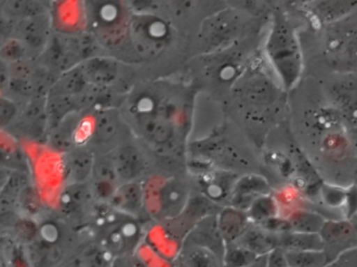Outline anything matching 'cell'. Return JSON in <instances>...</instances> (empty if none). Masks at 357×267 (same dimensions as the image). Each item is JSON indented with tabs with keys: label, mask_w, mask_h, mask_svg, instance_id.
Segmentation results:
<instances>
[{
	"label": "cell",
	"mask_w": 357,
	"mask_h": 267,
	"mask_svg": "<svg viewBox=\"0 0 357 267\" xmlns=\"http://www.w3.org/2000/svg\"><path fill=\"white\" fill-rule=\"evenodd\" d=\"M52 20L49 13L26 20H17L13 24L14 38L24 43L33 51H45L52 38Z\"/></svg>",
	"instance_id": "cell-15"
},
{
	"label": "cell",
	"mask_w": 357,
	"mask_h": 267,
	"mask_svg": "<svg viewBox=\"0 0 357 267\" xmlns=\"http://www.w3.org/2000/svg\"><path fill=\"white\" fill-rule=\"evenodd\" d=\"M93 119V130L91 142L98 147H108L112 145L116 149V142L120 137L124 120L116 108L108 107L98 109Z\"/></svg>",
	"instance_id": "cell-18"
},
{
	"label": "cell",
	"mask_w": 357,
	"mask_h": 267,
	"mask_svg": "<svg viewBox=\"0 0 357 267\" xmlns=\"http://www.w3.org/2000/svg\"><path fill=\"white\" fill-rule=\"evenodd\" d=\"M266 261L267 254L266 256L260 257V258H258V260H257L254 264H252L248 267H266Z\"/></svg>",
	"instance_id": "cell-50"
},
{
	"label": "cell",
	"mask_w": 357,
	"mask_h": 267,
	"mask_svg": "<svg viewBox=\"0 0 357 267\" xmlns=\"http://www.w3.org/2000/svg\"><path fill=\"white\" fill-rule=\"evenodd\" d=\"M273 195L277 198L278 204L281 208V214L283 211H287L284 216L296 208H303V201H304L305 197L292 185L283 188Z\"/></svg>",
	"instance_id": "cell-41"
},
{
	"label": "cell",
	"mask_w": 357,
	"mask_h": 267,
	"mask_svg": "<svg viewBox=\"0 0 357 267\" xmlns=\"http://www.w3.org/2000/svg\"><path fill=\"white\" fill-rule=\"evenodd\" d=\"M47 125H50L47 102L33 101L22 118V130L31 137H40L45 133Z\"/></svg>",
	"instance_id": "cell-30"
},
{
	"label": "cell",
	"mask_w": 357,
	"mask_h": 267,
	"mask_svg": "<svg viewBox=\"0 0 357 267\" xmlns=\"http://www.w3.org/2000/svg\"><path fill=\"white\" fill-rule=\"evenodd\" d=\"M66 154L68 183H89L95 166V152L91 151L84 146H78Z\"/></svg>",
	"instance_id": "cell-23"
},
{
	"label": "cell",
	"mask_w": 357,
	"mask_h": 267,
	"mask_svg": "<svg viewBox=\"0 0 357 267\" xmlns=\"http://www.w3.org/2000/svg\"><path fill=\"white\" fill-rule=\"evenodd\" d=\"M287 267H291V266H289V265H288V266H287Z\"/></svg>",
	"instance_id": "cell-55"
},
{
	"label": "cell",
	"mask_w": 357,
	"mask_h": 267,
	"mask_svg": "<svg viewBox=\"0 0 357 267\" xmlns=\"http://www.w3.org/2000/svg\"><path fill=\"white\" fill-rule=\"evenodd\" d=\"M355 132H356V137H357V129H356V130H355Z\"/></svg>",
	"instance_id": "cell-54"
},
{
	"label": "cell",
	"mask_w": 357,
	"mask_h": 267,
	"mask_svg": "<svg viewBox=\"0 0 357 267\" xmlns=\"http://www.w3.org/2000/svg\"><path fill=\"white\" fill-rule=\"evenodd\" d=\"M53 1H57V3H63L66 0H53Z\"/></svg>",
	"instance_id": "cell-53"
},
{
	"label": "cell",
	"mask_w": 357,
	"mask_h": 267,
	"mask_svg": "<svg viewBox=\"0 0 357 267\" xmlns=\"http://www.w3.org/2000/svg\"><path fill=\"white\" fill-rule=\"evenodd\" d=\"M285 250L283 248H275L267 254L266 267H287Z\"/></svg>",
	"instance_id": "cell-48"
},
{
	"label": "cell",
	"mask_w": 357,
	"mask_h": 267,
	"mask_svg": "<svg viewBox=\"0 0 357 267\" xmlns=\"http://www.w3.org/2000/svg\"><path fill=\"white\" fill-rule=\"evenodd\" d=\"M80 66L89 82L101 89L114 84L120 75V66L114 58L93 56Z\"/></svg>",
	"instance_id": "cell-21"
},
{
	"label": "cell",
	"mask_w": 357,
	"mask_h": 267,
	"mask_svg": "<svg viewBox=\"0 0 357 267\" xmlns=\"http://www.w3.org/2000/svg\"><path fill=\"white\" fill-rule=\"evenodd\" d=\"M96 197L89 183H68L60 195V206L66 213H80L93 204Z\"/></svg>",
	"instance_id": "cell-26"
},
{
	"label": "cell",
	"mask_w": 357,
	"mask_h": 267,
	"mask_svg": "<svg viewBox=\"0 0 357 267\" xmlns=\"http://www.w3.org/2000/svg\"><path fill=\"white\" fill-rule=\"evenodd\" d=\"M349 220L351 221V223H352L353 227H355V229L357 231V214L354 215V216L352 217V218L349 219Z\"/></svg>",
	"instance_id": "cell-51"
},
{
	"label": "cell",
	"mask_w": 357,
	"mask_h": 267,
	"mask_svg": "<svg viewBox=\"0 0 357 267\" xmlns=\"http://www.w3.org/2000/svg\"><path fill=\"white\" fill-rule=\"evenodd\" d=\"M269 66L289 93L304 72V57L296 28L282 7H275L262 49Z\"/></svg>",
	"instance_id": "cell-3"
},
{
	"label": "cell",
	"mask_w": 357,
	"mask_h": 267,
	"mask_svg": "<svg viewBox=\"0 0 357 267\" xmlns=\"http://www.w3.org/2000/svg\"><path fill=\"white\" fill-rule=\"evenodd\" d=\"M106 204L125 214L139 218V216L146 212L143 181H135L121 183Z\"/></svg>",
	"instance_id": "cell-20"
},
{
	"label": "cell",
	"mask_w": 357,
	"mask_h": 267,
	"mask_svg": "<svg viewBox=\"0 0 357 267\" xmlns=\"http://www.w3.org/2000/svg\"><path fill=\"white\" fill-rule=\"evenodd\" d=\"M217 222L225 244L237 242L252 225L246 211L225 206L217 214Z\"/></svg>",
	"instance_id": "cell-22"
},
{
	"label": "cell",
	"mask_w": 357,
	"mask_h": 267,
	"mask_svg": "<svg viewBox=\"0 0 357 267\" xmlns=\"http://www.w3.org/2000/svg\"><path fill=\"white\" fill-rule=\"evenodd\" d=\"M286 217L291 225V231L298 233L319 234L327 220L323 215L304 206L292 211Z\"/></svg>",
	"instance_id": "cell-31"
},
{
	"label": "cell",
	"mask_w": 357,
	"mask_h": 267,
	"mask_svg": "<svg viewBox=\"0 0 357 267\" xmlns=\"http://www.w3.org/2000/svg\"><path fill=\"white\" fill-rule=\"evenodd\" d=\"M330 105L342 116L347 129H357V73L338 74L326 85Z\"/></svg>",
	"instance_id": "cell-10"
},
{
	"label": "cell",
	"mask_w": 357,
	"mask_h": 267,
	"mask_svg": "<svg viewBox=\"0 0 357 267\" xmlns=\"http://www.w3.org/2000/svg\"><path fill=\"white\" fill-rule=\"evenodd\" d=\"M1 7L3 16L15 22L49 13L47 6L38 0H7Z\"/></svg>",
	"instance_id": "cell-32"
},
{
	"label": "cell",
	"mask_w": 357,
	"mask_h": 267,
	"mask_svg": "<svg viewBox=\"0 0 357 267\" xmlns=\"http://www.w3.org/2000/svg\"><path fill=\"white\" fill-rule=\"evenodd\" d=\"M91 32L101 45L119 47L127 40L130 10L124 0H87Z\"/></svg>",
	"instance_id": "cell-8"
},
{
	"label": "cell",
	"mask_w": 357,
	"mask_h": 267,
	"mask_svg": "<svg viewBox=\"0 0 357 267\" xmlns=\"http://www.w3.org/2000/svg\"><path fill=\"white\" fill-rule=\"evenodd\" d=\"M146 212L158 220L178 218L189 204L193 192L191 185L178 176L149 179L144 183Z\"/></svg>",
	"instance_id": "cell-6"
},
{
	"label": "cell",
	"mask_w": 357,
	"mask_h": 267,
	"mask_svg": "<svg viewBox=\"0 0 357 267\" xmlns=\"http://www.w3.org/2000/svg\"><path fill=\"white\" fill-rule=\"evenodd\" d=\"M81 120L82 119L77 112H74L51 129L49 141L55 151L68 153L78 147V131Z\"/></svg>",
	"instance_id": "cell-24"
},
{
	"label": "cell",
	"mask_w": 357,
	"mask_h": 267,
	"mask_svg": "<svg viewBox=\"0 0 357 267\" xmlns=\"http://www.w3.org/2000/svg\"><path fill=\"white\" fill-rule=\"evenodd\" d=\"M231 91L236 103L250 122L263 125L273 122L287 105L288 91L269 66L262 49L252 54L245 72Z\"/></svg>",
	"instance_id": "cell-1"
},
{
	"label": "cell",
	"mask_w": 357,
	"mask_h": 267,
	"mask_svg": "<svg viewBox=\"0 0 357 267\" xmlns=\"http://www.w3.org/2000/svg\"><path fill=\"white\" fill-rule=\"evenodd\" d=\"M183 244L202 246L214 252L223 261L225 244L217 222V214L210 215L198 221L183 238Z\"/></svg>",
	"instance_id": "cell-17"
},
{
	"label": "cell",
	"mask_w": 357,
	"mask_h": 267,
	"mask_svg": "<svg viewBox=\"0 0 357 267\" xmlns=\"http://www.w3.org/2000/svg\"><path fill=\"white\" fill-rule=\"evenodd\" d=\"M260 257L255 254L241 244L234 242L225 246L223 256V266L225 267H248L254 264Z\"/></svg>",
	"instance_id": "cell-36"
},
{
	"label": "cell",
	"mask_w": 357,
	"mask_h": 267,
	"mask_svg": "<svg viewBox=\"0 0 357 267\" xmlns=\"http://www.w3.org/2000/svg\"><path fill=\"white\" fill-rule=\"evenodd\" d=\"M257 225L266 229V231L275 234H283L286 233V231H291V225H290L289 220L284 215H278V216L267 219V220L258 223Z\"/></svg>",
	"instance_id": "cell-44"
},
{
	"label": "cell",
	"mask_w": 357,
	"mask_h": 267,
	"mask_svg": "<svg viewBox=\"0 0 357 267\" xmlns=\"http://www.w3.org/2000/svg\"><path fill=\"white\" fill-rule=\"evenodd\" d=\"M91 85L85 77L80 64L68 72L60 75L57 82L54 83L50 93L66 96V97H79L86 91L87 87Z\"/></svg>",
	"instance_id": "cell-29"
},
{
	"label": "cell",
	"mask_w": 357,
	"mask_h": 267,
	"mask_svg": "<svg viewBox=\"0 0 357 267\" xmlns=\"http://www.w3.org/2000/svg\"><path fill=\"white\" fill-rule=\"evenodd\" d=\"M239 175L223 168H202L196 174L197 193L220 206H229Z\"/></svg>",
	"instance_id": "cell-11"
},
{
	"label": "cell",
	"mask_w": 357,
	"mask_h": 267,
	"mask_svg": "<svg viewBox=\"0 0 357 267\" xmlns=\"http://www.w3.org/2000/svg\"><path fill=\"white\" fill-rule=\"evenodd\" d=\"M26 53H28V47L18 39L11 37L1 45L0 56H1V61L11 66L26 60Z\"/></svg>",
	"instance_id": "cell-39"
},
{
	"label": "cell",
	"mask_w": 357,
	"mask_h": 267,
	"mask_svg": "<svg viewBox=\"0 0 357 267\" xmlns=\"http://www.w3.org/2000/svg\"><path fill=\"white\" fill-rule=\"evenodd\" d=\"M357 11V0H313L301 13L310 24L323 29Z\"/></svg>",
	"instance_id": "cell-13"
},
{
	"label": "cell",
	"mask_w": 357,
	"mask_h": 267,
	"mask_svg": "<svg viewBox=\"0 0 357 267\" xmlns=\"http://www.w3.org/2000/svg\"><path fill=\"white\" fill-rule=\"evenodd\" d=\"M347 188L324 181L319 190V197L324 204L330 208H344L346 201Z\"/></svg>",
	"instance_id": "cell-40"
},
{
	"label": "cell",
	"mask_w": 357,
	"mask_h": 267,
	"mask_svg": "<svg viewBox=\"0 0 357 267\" xmlns=\"http://www.w3.org/2000/svg\"><path fill=\"white\" fill-rule=\"evenodd\" d=\"M326 63L338 74L357 73V11L323 28Z\"/></svg>",
	"instance_id": "cell-7"
},
{
	"label": "cell",
	"mask_w": 357,
	"mask_h": 267,
	"mask_svg": "<svg viewBox=\"0 0 357 267\" xmlns=\"http://www.w3.org/2000/svg\"><path fill=\"white\" fill-rule=\"evenodd\" d=\"M17 105L9 98L1 96L0 99V125L3 129L11 126L12 123L17 118Z\"/></svg>",
	"instance_id": "cell-43"
},
{
	"label": "cell",
	"mask_w": 357,
	"mask_h": 267,
	"mask_svg": "<svg viewBox=\"0 0 357 267\" xmlns=\"http://www.w3.org/2000/svg\"><path fill=\"white\" fill-rule=\"evenodd\" d=\"M97 237L104 250L114 258L128 256L135 252L142 239L139 218L108 206L96 217Z\"/></svg>",
	"instance_id": "cell-5"
},
{
	"label": "cell",
	"mask_w": 357,
	"mask_h": 267,
	"mask_svg": "<svg viewBox=\"0 0 357 267\" xmlns=\"http://www.w3.org/2000/svg\"><path fill=\"white\" fill-rule=\"evenodd\" d=\"M286 259L291 267H324L329 263L325 250H285Z\"/></svg>",
	"instance_id": "cell-35"
},
{
	"label": "cell",
	"mask_w": 357,
	"mask_h": 267,
	"mask_svg": "<svg viewBox=\"0 0 357 267\" xmlns=\"http://www.w3.org/2000/svg\"><path fill=\"white\" fill-rule=\"evenodd\" d=\"M128 116L137 135L156 148L171 147L185 123L181 106L158 84H151Z\"/></svg>",
	"instance_id": "cell-2"
},
{
	"label": "cell",
	"mask_w": 357,
	"mask_h": 267,
	"mask_svg": "<svg viewBox=\"0 0 357 267\" xmlns=\"http://www.w3.org/2000/svg\"><path fill=\"white\" fill-rule=\"evenodd\" d=\"M38 1H40L41 3H43V5L47 6V7L49 8L53 0H38Z\"/></svg>",
	"instance_id": "cell-52"
},
{
	"label": "cell",
	"mask_w": 357,
	"mask_h": 267,
	"mask_svg": "<svg viewBox=\"0 0 357 267\" xmlns=\"http://www.w3.org/2000/svg\"><path fill=\"white\" fill-rule=\"evenodd\" d=\"M132 14L154 13L155 0H124Z\"/></svg>",
	"instance_id": "cell-47"
},
{
	"label": "cell",
	"mask_w": 357,
	"mask_h": 267,
	"mask_svg": "<svg viewBox=\"0 0 357 267\" xmlns=\"http://www.w3.org/2000/svg\"><path fill=\"white\" fill-rule=\"evenodd\" d=\"M324 267H357V247L344 250Z\"/></svg>",
	"instance_id": "cell-45"
},
{
	"label": "cell",
	"mask_w": 357,
	"mask_h": 267,
	"mask_svg": "<svg viewBox=\"0 0 357 267\" xmlns=\"http://www.w3.org/2000/svg\"><path fill=\"white\" fill-rule=\"evenodd\" d=\"M173 39L170 22L155 13L132 14L127 40L142 60H152L165 53Z\"/></svg>",
	"instance_id": "cell-9"
},
{
	"label": "cell",
	"mask_w": 357,
	"mask_h": 267,
	"mask_svg": "<svg viewBox=\"0 0 357 267\" xmlns=\"http://www.w3.org/2000/svg\"><path fill=\"white\" fill-rule=\"evenodd\" d=\"M248 217L254 224L281 215V208L273 193L259 196L248 210Z\"/></svg>",
	"instance_id": "cell-34"
},
{
	"label": "cell",
	"mask_w": 357,
	"mask_h": 267,
	"mask_svg": "<svg viewBox=\"0 0 357 267\" xmlns=\"http://www.w3.org/2000/svg\"><path fill=\"white\" fill-rule=\"evenodd\" d=\"M237 243L254 252L259 257L266 256L280 247V234L271 233L252 223Z\"/></svg>",
	"instance_id": "cell-25"
},
{
	"label": "cell",
	"mask_w": 357,
	"mask_h": 267,
	"mask_svg": "<svg viewBox=\"0 0 357 267\" xmlns=\"http://www.w3.org/2000/svg\"><path fill=\"white\" fill-rule=\"evenodd\" d=\"M121 183H122L110 152L96 154L95 166L89 181L96 199L107 204Z\"/></svg>",
	"instance_id": "cell-14"
},
{
	"label": "cell",
	"mask_w": 357,
	"mask_h": 267,
	"mask_svg": "<svg viewBox=\"0 0 357 267\" xmlns=\"http://www.w3.org/2000/svg\"><path fill=\"white\" fill-rule=\"evenodd\" d=\"M263 20H265L254 17L233 7L219 10L202 22L200 45L208 54L225 51L240 41L255 36L256 24Z\"/></svg>",
	"instance_id": "cell-4"
},
{
	"label": "cell",
	"mask_w": 357,
	"mask_h": 267,
	"mask_svg": "<svg viewBox=\"0 0 357 267\" xmlns=\"http://www.w3.org/2000/svg\"><path fill=\"white\" fill-rule=\"evenodd\" d=\"M114 257L104 250L101 245L93 248V250H89L85 252L81 263L83 267H108L112 262Z\"/></svg>",
	"instance_id": "cell-42"
},
{
	"label": "cell",
	"mask_w": 357,
	"mask_h": 267,
	"mask_svg": "<svg viewBox=\"0 0 357 267\" xmlns=\"http://www.w3.org/2000/svg\"><path fill=\"white\" fill-rule=\"evenodd\" d=\"M319 236L329 262L344 250L357 247V231L349 219H327Z\"/></svg>",
	"instance_id": "cell-12"
},
{
	"label": "cell",
	"mask_w": 357,
	"mask_h": 267,
	"mask_svg": "<svg viewBox=\"0 0 357 267\" xmlns=\"http://www.w3.org/2000/svg\"><path fill=\"white\" fill-rule=\"evenodd\" d=\"M350 149V142L346 130L334 131L323 135L321 139V150L330 158H340L346 155Z\"/></svg>",
	"instance_id": "cell-37"
},
{
	"label": "cell",
	"mask_w": 357,
	"mask_h": 267,
	"mask_svg": "<svg viewBox=\"0 0 357 267\" xmlns=\"http://www.w3.org/2000/svg\"><path fill=\"white\" fill-rule=\"evenodd\" d=\"M273 193L271 185L262 175L245 174L238 177L229 206L248 212L254 200L261 195Z\"/></svg>",
	"instance_id": "cell-19"
},
{
	"label": "cell",
	"mask_w": 357,
	"mask_h": 267,
	"mask_svg": "<svg viewBox=\"0 0 357 267\" xmlns=\"http://www.w3.org/2000/svg\"><path fill=\"white\" fill-rule=\"evenodd\" d=\"M177 263L178 267H225L222 259L214 252L193 244H183Z\"/></svg>",
	"instance_id": "cell-28"
},
{
	"label": "cell",
	"mask_w": 357,
	"mask_h": 267,
	"mask_svg": "<svg viewBox=\"0 0 357 267\" xmlns=\"http://www.w3.org/2000/svg\"><path fill=\"white\" fill-rule=\"evenodd\" d=\"M280 248L284 250H321L324 242L319 234L286 231L280 234Z\"/></svg>",
	"instance_id": "cell-33"
},
{
	"label": "cell",
	"mask_w": 357,
	"mask_h": 267,
	"mask_svg": "<svg viewBox=\"0 0 357 267\" xmlns=\"http://www.w3.org/2000/svg\"><path fill=\"white\" fill-rule=\"evenodd\" d=\"M264 160L268 166L277 170L284 178L291 181L292 177L296 175V164L294 158L283 152L275 151V150L267 151L265 153Z\"/></svg>",
	"instance_id": "cell-38"
},
{
	"label": "cell",
	"mask_w": 357,
	"mask_h": 267,
	"mask_svg": "<svg viewBox=\"0 0 357 267\" xmlns=\"http://www.w3.org/2000/svg\"><path fill=\"white\" fill-rule=\"evenodd\" d=\"M342 208L346 219H351L357 214V183L347 188L346 201Z\"/></svg>",
	"instance_id": "cell-46"
},
{
	"label": "cell",
	"mask_w": 357,
	"mask_h": 267,
	"mask_svg": "<svg viewBox=\"0 0 357 267\" xmlns=\"http://www.w3.org/2000/svg\"><path fill=\"white\" fill-rule=\"evenodd\" d=\"M121 183L141 181L147 169V162L141 150L129 142H122L110 152Z\"/></svg>",
	"instance_id": "cell-16"
},
{
	"label": "cell",
	"mask_w": 357,
	"mask_h": 267,
	"mask_svg": "<svg viewBox=\"0 0 357 267\" xmlns=\"http://www.w3.org/2000/svg\"><path fill=\"white\" fill-rule=\"evenodd\" d=\"M313 0H282V8L285 12H302Z\"/></svg>",
	"instance_id": "cell-49"
},
{
	"label": "cell",
	"mask_w": 357,
	"mask_h": 267,
	"mask_svg": "<svg viewBox=\"0 0 357 267\" xmlns=\"http://www.w3.org/2000/svg\"><path fill=\"white\" fill-rule=\"evenodd\" d=\"M307 124L313 130L321 133V137L334 131L347 130L340 112L330 104L319 106L310 112L307 116Z\"/></svg>",
	"instance_id": "cell-27"
}]
</instances>
